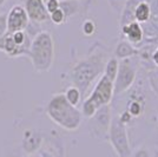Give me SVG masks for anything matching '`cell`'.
Segmentation results:
<instances>
[{
    "instance_id": "cell-1",
    "label": "cell",
    "mask_w": 158,
    "mask_h": 157,
    "mask_svg": "<svg viewBox=\"0 0 158 157\" xmlns=\"http://www.w3.org/2000/svg\"><path fill=\"white\" fill-rule=\"evenodd\" d=\"M107 59V50L99 43H96V46L90 54L79 60L71 69L69 77L73 86H76L80 91L81 96L85 95L93 82L103 74Z\"/></svg>"
},
{
    "instance_id": "cell-2",
    "label": "cell",
    "mask_w": 158,
    "mask_h": 157,
    "mask_svg": "<svg viewBox=\"0 0 158 157\" xmlns=\"http://www.w3.org/2000/svg\"><path fill=\"white\" fill-rule=\"evenodd\" d=\"M46 115L54 124L66 131H76L83 122L80 110L66 100L64 93L52 96L47 103Z\"/></svg>"
},
{
    "instance_id": "cell-3",
    "label": "cell",
    "mask_w": 158,
    "mask_h": 157,
    "mask_svg": "<svg viewBox=\"0 0 158 157\" xmlns=\"http://www.w3.org/2000/svg\"><path fill=\"white\" fill-rule=\"evenodd\" d=\"M28 56L37 72L50 71L54 62V41L52 34L47 31L37 33L30 45Z\"/></svg>"
},
{
    "instance_id": "cell-4",
    "label": "cell",
    "mask_w": 158,
    "mask_h": 157,
    "mask_svg": "<svg viewBox=\"0 0 158 157\" xmlns=\"http://www.w3.org/2000/svg\"><path fill=\"white\" fill-rule=\"evenodd\" d=\"M107 141L117 157H131L132 150L127 134V126L119 121L117 115L113 113L107 134Z\"/></svg>"
},
{
    "instance_id": "cell-5",
    "label": "cell",
    "mask_w": 158,
    "mask_h": 157,
    "mask_svg": "<svg viewBox=\"0 0 158 157\" xmlns=\"http://www.w3.org/2000/svg\"><path fill=\"white\" fill-rule=\"evenodd\" d=\"M137 64H139L137 57L119 60L118 72H117L116 79L113 82L114 96L123 95L124 92L129 91L133 86L135 80H136L137 74H138Z\"/></svg>"
},
{
    "instance_id": "cell-6",
    "label": "cell",
    "mask_w": 158,
    "mask_h": 157,
    "mask_svg": "<svg viewBox=\"0 0 158 157\" xmlns=\"http://www.w3.org/2000/svg\"><path fill=\"white\" fill-rule=\"evenodd\" d=\"M112 119L111 105H104L99 108L93 117L90 118L89 130L93 138L98 141H107V134Z\"/></svg>"
},
{
    "instance_id": "cell-7",
    "label": "cell",
    "mask_w": 158,
    "mask_h": 157,
    "mask_svg": "<svg viewBox=\"0 0 158 157\" xmlns=\"http://www.w3.org/2000/svg\"><path fill=\"white\" fill-rule=\"evenodd\" d=\"M114 97V92H113V82L105 77L104 74H102L99 77L98 82L96 83V85L91 91L90 96L86 97L90 99L93 104L97 108H102L104 105H110L112 99Z\"/></svg>"
},
{
    "instance_id": "cell-8",
    "label": "cell",
    "mask_w": 158,
    "mask_h": 157,
    "mask_svg": "<svg viewBox=\"0 0 158 157\" xmlns=\"http://www.w3.org/2000/svg\"><path fill=\"white\" fill-rule=\"evenodd\" d=\"M28 15L25 8L20 5H14L7 13V32L14 33L25 31L28 26Z\"/></svg>"
},
{
    "instance_id": "cell-9",
    "label": "cell",
    "mask_w": 158,
    "mask_h": 157,
    "mask_svg": "<svg viewBox=\"0 0 158 157\" xmlns=\"http://www.w3.org/2000/svg\"><path fill=\"white\" fill-rule=\"evenodd\" d=\"M24 8L28 15V19L34 23L40 24L50 19V14L45 7L44 0H26Z\"/></svg>"
},
{
    "instance_id": "cell-10",
    "label": "cell",
    "mask_w": 158,
    "mask_h": 157,
    "mask_svg": "<svg viewBox=\"0 0 158 157\" xmlns=\"http://www.w3.org/2000/svg\"><path fill=\"white\" fill-rule=\"evenodd\" d=\"M120 33L124 37V40L129 41L135 47H138L144 40V31H143L142 24H139L137 21H132L127 25L122 26Z\"/></svg>"
},
{
    "instance_id": "cell-11",
    "label": "cell",
    "mask_w": 158,
    "mask_h": 157,
    "mask_svg": "<svg viewBox=\"0 0 158 157\" xmlns=\"http://www.w3.org/2000/svg\"><path fill=\"white\" fill-rule=\"evenodd\" d=\"M41 143H43V137L38 132L33 130L25 131L24 138H23V148L27 154L33 155L34 152H37L40 149Z\"/></svg>"
},
{
    "instance_id": "cell-12",
    "label": "cell",
    "mask_w": 158,
    "mask_h": 157,
    "mask_svg": "<svg viewBox=\"0 0 158 157\" xmlns=\"http://www.w3.org/2000/svg\"><path fill=\"white\" fill-rule=\"evenodd\" d=\"M114 58H117L118 60H123V59L132 58V57H137L138 54V49L130 44L129 41L122 39L118 44L116 45L114 49V53H113Z\"/></svg>"
},
{
    "instance_id": "cell-13",
    "label": "cell",
    "mask_w": 158,
    "mask_h": 157,
    "mask_svg": "<svg viewBox=\"0 0 158 157\" xmlns=\"http://www.w3.org/2000/svg\"><path fill=\"white\" fill-rule=\"evenodd\" d=\"M139 1H142V0H126L125 5L119 13V27L127 25L132 21H136L135 20V8Z\"/></svg>"
},
{
    "instance_id": "cell-14",
    "label": "cell",
    "mask_w": 158,
    "mask_h": 157,
    "mask_svg": "<svg viewBox=\"0 0 158 157\" xmlns=\"http://www.w3.org/2000/svg\"><path fill=\"white\" fill-rule=\"evenodd\" d=\"M151 18V7L148 0H142L135 8V20L139 24H144Z\"/></svg>"
},
{
    "instance_id": "cell-15",
    "label": "cell",
    "mask_w": 158,
    "mask_h": 157,
    "mask_svg": "<svg viewBox=\"0 0 158 157\" xmlns=\"http://www.w3.org/2000/svg\"><path fill=\"white\" fill-rule=\"evenodd\" d=\"M81 8V2L79 0H60V10L64 12L66 19L78 14Z\"/></svg>"
},
{
    "instance_id": "cell-16",
    "label": "cell",
    "mask_w": 158,
    "mask_h": 157,
    "mask_svg": "<svg viewBox=\"0 0 158 157\" xmlns=\"http://www.w3.org/2000/svg\"><path fill=\"white\" fill-rule=\"evenodd\" d=\"M144 38H158V15H151L146 23L142 24Z\"/></svg>"
},
{
    "instance_id": "cell-17",
    "label": "cell",
    "mask_w": 158,
    "mask_h": 157,
    "mask_svg": "<svg viewBox=\"0 0 158 157\" xmlns=\"http://www.w3.org/2000/svg\"><path fill=\"white\" fill-rule=\"evenodd\" d=\"M118 66H119V60L114 57H111V58L107 59L105 66H104V71H103V74L107 77V78L114 82L116 79V76H117V72H118Z\"/></svg>"
},
{
    "instance_id": "cell-18",
    "label": "cell",
    "mask_w": 158,
    "mask_h": 157,
    "mask_svg": "<svg viewBox=\"0 0 158 157\" xmlns=\"http://www.w3.org/2000/svg\"><path fill=\"white\" fill-rule=\"evenodd\" d=\"M64 96H65L66 100L71 105L76 106V108L78 106L79 103H80V100H81V93H80V91H79L76 86H73V85L66 89Z\"/></svg>"
},
{
    "instance_id": "cell-19",
    "label": "cell",
    "mask_w": 158,
    "mask_h": 157,
    "mask_svg": "<svg viewBox=\"0 0 158 157\" xmlns=\"http://www.w3.org/2000/svg\"><path fill=\"white\" fill-rule=\"evenodd\" d=\"M97 110H98V108L93 104L90 99L85 98V100H84L83 104H81V110H80V112H81L83 117L90 119L91 117L94 116V113L97 112Z\"/></svg>"
},
{
    "instance_id": "cell-20",
    "label": "cell",
    "mask_w": 158,
    "mask_h": 157,
    "mask_svg": "<svg viewBox=\"0 0 158 157\" xmlns=\"http://www.w3.org/2000/svg\"><path fill=\"white\" fill-rule=\"evenodd\" d=\"M146 79H148V84L152 92L158 96V67H155L153 70L148 71Z\"/></svg>"
},
{
    "instance_id": "cell-21",
    "label": "cell",
    "mask_w": 158,
    "mask_h": 157,
    "mask_svg": "<svg viewBox=\"0 0 158 157\" xmlns=\"http://www.w3.org/2000/svg\"><path fill=\"white\" fill-rule=\"evenodd\" d=\"M81 31L87 37L93 36L97 31V25H96V23L92 19H85L83 25H81Z\"/></svg>"
},
{
    "instance_id": "cell-22",
    "label": "cell",
    "mask_w": 158,
    "mask_h": 157,
    "mask_svg": "<svg viewBox=\"0 0 158 157\" xmlns=\"http://www.w3.org/2000/svg\"><path fill=\"white\" fill-rule=\"evenodd\" d=\"M50 19H51V21H52L53 24L61 25V24H64L66 21V17L65 14H64V12L60 8H58L57 11H54V12H52V13L50 14Z\"/></svg>"
},
{
    "instance_id": "cell-23",
    "label": "cell",
    "mask_w": 158,
    "mask_h": 157,
    "mask_svg": "<svg viewBox=\"0 0 158 157\" xmlns=\"http://www.w3.org/2000/svg\"><path fill=\"white\" fill-rule=\"evenodd\" d=\"M107 1H109V5L112 8V11L118 14L120 13L122 8L124 7L126 2V0H107Z\"/></svg>"
},
{
    "instance_id": "cell-24",
    "label": "cell",
    "mask_w": 158,
    "mask_h": 157,
    "mask_svg": "<svg viewBox=\"0 0 158 157\" xmlns=\"http://www.w3.org/2000/svg\"><path fill=\"white\" fill-rule=\"evenodd\" d=\"M117 116H118L119 121H120L124 125H126V126H127V125H130L132 122H133V117H132L129 112L126 111L125 109H124L122 112H119Z\"/></svg>"
},
{
    "instance_id": "cell-25",
    "label": "cell",
    "mask_w": 158,
    "mask_h": 157,
    "mask_svg": "<svg viewBox=\"0 0 158 157\" xmlns=\"http://www.w3.org/2000/svg\"><path fill=\"white\" fill-rule=\"evenodd\" d=\"M45 7H46L48 14H51L52 12L60 8V0H46Z\"/></svg>"
},
{
    "instance_id": "cell-26",
    "label": "cell",
    "mask_w": 158,
    "mask_h": 157,
    "mask_svg": "<svg viewBox=\"0 0 158 157\" xmlns=\"http://www.w3.org/2000/svg\"><path fill=\"white\" fill-rule=\"evenodd\" d=\"M7 32V14H0V37H4Z\"/></svg>"
},
{
    "instance_id": "cell-27",
    "label": "cell",
    "mask_w": 158,
    "mask_h": 157,
    "mask_svg": "<svg viewBox=\"0 0 158 157\" xmlns=\"http://www.w3.org/2000/svg\"><path fill=\"white\" fill-rule=\"evenodd\" d=\"M131 157H152L146 148H138L135 152L131 154Z\"/></svg>"
},
{
    "instance_id": "cell-28",
    "label": "cell",
    "mask_w": 158,
    "mask_h": 157,
    "mask_svg": "<svg viewBox=\"0 0 158 157\" xmlns=\"http://www.w3.org/2000/svg\"><path fill=\"white\" fill-rule=\"evenodd\" d=\"M37 157H56L53 155L51 151L48 150H45V149H39L38 150V155Z\"/></svg>"
},
{
    "instance_id": "cell-29",
    "label": "cell",
    "mask_w": 158,
    "mask_h": 157,
    "mask_svg": "<svg viewBox=\"0 0 158 157\" xmlns=\"http://www.w3.org/2000/svg\"><path fill=\"white\" fill-rule=\"evenodd\" d=\"M151 59H152L153 65L156 66V67H158V45L156 46V49H155V50H153V52H152Z\"/></svg>"
},
{
    "instance_id": "cell-30",
    "label": "cell",
    "mask_w": 158,
    "mask_h": 157,
    "mask_svg": "<svg viewBox=\"0 0 158 157\" xmlns=\"http://www.w3.org/2000/svg\"><path fill=\"white\" fill-rule=\"evenodd\" d=\"M81 2V5H85V7H89L92 2H94L96 0H79Z\"/></svg>"
},
{
    "instance_id": "cell-31",
    "label": "cell",
    "mask_w": 158,
    "mask_h": 157,
    "mask_svg": "<svg viewBox=\"0 0 158 157\" xmlns=\"http://www.w3.org/2000/svg\"><path fill=\"white\" fill-rule=\"evenodd\" d=\"M4 39H5V36L4 37H0V50L1 51L4 50Z\"/></svg>"
},
{
    "instance_id": "cell-32",
    "label": "cell",
    "mask_w": 158,
    "mask_h": 157,
    "mask_svg": "<svg viewBox=\"0 0 158 157\" xmlns=\"http://www.w3.org/2000/svg\"><path fill=\"white\" fill-rule=\"evenodd\" d=\"M153 157H158V145L155 148V150H153Z\"/></svg>"
},
{
    "instance_id": "cell-33",
    "label": "cell",
    "mask_w": 158,
    "mask_h": 157,
    "mask_svg": "<svg viewBox=\"0 0 158 157\" xmlns=\"http://www.w3.org/2000/svg\"><path fill=\"white\" fill-rule=\"evenodd\" d=\"M156 124H157V126H158V113H157V116H156Z\"/></svg>"
},
{
    "instance_id": "cell-34",
    "label": "cell",
    "mask_w": 158,
    "mask_h": 157,
    "mask_svg": "<svg viewBox=\"0 0 158 157\" xmlns=\"http://www.w3.org/2000/svg\"><path fill=\"white\" fill-rule=\"evenodd\" d=\"M4 1H5V0H0V5H2V4H4Z\"/></svg>"
},
{
    "instance_id": "cell-35",
    "label": "cell",
    "mask_w": 158,
    "mask_h": 157,
    "mask_svg": "<svg viewBox=\"0 0 158 157\" xmlns=\"http://www.w3.org/2000/svg\"><path fill=\"white\" fill-rule=\"evenodd\" d=\"M30 157H37V156H35V155H31Z\"/></svg>"
},
{
    "instance_id": "cell-36",
    "label": "cell",
    "mask_w": 158,
    "mask_h": 157,
    "mask_svg": "<svg viewBox=\"0 0 158 157\" xmlns=\"http://www.w3.org/2000/svg\"><path fill=\"white\" fill-rule=\"evenodd\" d=\"M157 145H158V137H157Z\"/></svg>"
}]
</instances>
